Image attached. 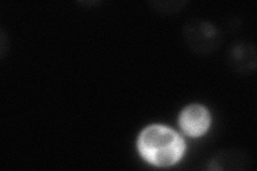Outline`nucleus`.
Returning a JSON list of instances; mask_svg holds the SVG:
<instances>
[{
    "label": "nucleus",
    "instance_id": "obj_1",
    "mask_svg": "<svg viewBox=\"0 0 257 171\" xmlns=\"http://www.w3.org/2000/svg\"><path fill=\"white\" fill-rule=\"evenodd\" d=\"M138 145L143 157L159 167L176 164L186 151L182 137L174 129L163 125L145 128L140 135Z\"/></svg>",
    "mask_w": 257,
    "mask_h": 171
},
{
    "label": "nucleus",
    "instance_id": "obj_2",
    "mask_svg": "<svg viewBox=\"0 0 257 171\" xmlns=\"http://www.w3.org/2000/svg\"><path fill=\"white\" fill-rule=\"evenodd\" d=\"M183 38L190 50L198 55L211 54L222 43L220 30L212 23L199 19H193L184 25Z\"/></svg>",
    "mask_w": 257,
    "mask_h": 171
},
{
    "label": "nucleus",
    "instance_id": "obj_3",
    "mask_svg": "<svg viewBox=\"0 0 257 171\" xmlns=\"http://www.w3.org/2000/svg\"><path fill=\"white\" fill-rule=\"evenodd\" d=\"M179 124L188 136H202L210 125V113L206 107L199 104L189 105L181 112Z\"/></svg>",
    "mask_w": 257,
    "mask_h": 171
},
{
    "label": "nucleus",
    "instance_id": "obj_4",
    "mask_svg": "<svg viewBox=\"0 0 257 171\" xmlns=\"http://www.w3.org/2000/svg\"><path fill=\"white\" fill-rule=\"evenodd\" d=\"M251 159L240 150L222 151L210 161V170H243L248 168Z\"/></svg>",
    "mask_w": 257,
    "mask_h": 171
},
{
    "label": "nucleus",
    "instance_id": "obj_5",
    "mask_svg": "<svg viewBox=\"0 0 257 171\" xmlns=\"http://www.w3.org/2000/svg\"><path fill=\"white\" fill-rule=\"evenodd\" d=\"M229 61L240 73H250L256 69V53L253 44L239 43L231 48Z\"/></svg>",
    "mask_w": 257,
    "mask_h": 171
},
{
    "label": "nucleus",
    "instance_id": "obj_6",
    "mask_svg": "<svg viewBox=\"0 0 257 171\" xmlns=\"http://www.w3.org/2000/svg\"><path fill=\"white\" fill-rule=\"evenodd\" d=\"M187 4V2H152L150 5L154 10L167 15L178 12Z\"/></svg>",
    "mask_w": 257,
    "mask_h": 171
}]
</instances>
